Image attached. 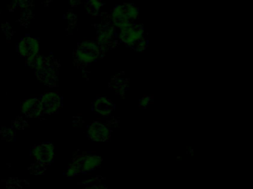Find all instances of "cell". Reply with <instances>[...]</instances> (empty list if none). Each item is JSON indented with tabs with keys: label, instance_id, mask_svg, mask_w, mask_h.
I'll return each instance as SVG.
<instances>
[{
	"label": "cell",
	"instance_id": "cell-1",
	"mask_svg": "<svg viewBox=\"0 0 253 189\" xmlns=\"http://www.w3.org/2000/svg\"><path fill=\"white\" fill-rule=\"evenodd\" d=\"M119 39L130 48L142 52L147 47V41L144 36V28L142 25H134L121 28Z\"/></svg>",
	"mask_w": 253,
	"mask_h": 189
},
{
	"label": "cell",
	"instance_id": "cell-2",
	"mask_svg": "<svg viewBox=\"0 0 253 189\" xmlns=\"http://www.w3.org/2000/svg\"><path fill=\"white\" fill-rule=\"evenodd\" d=\"M139 9L135 4L124 3L115 6L111 13V22L118 28H124L134 25L138 17Z\"/></svg>",
	"mask_w": 253,
	"mask_h": 189
},
{
	"label": "cell",
	"instance_id": "cell-3",
	"mask_svg": "<svg viewBox=\"0 0 253 189\" xmlns=\"http://www.w3.org/2000/svg\"><path fill=\"white\" fill-rule=\"evenodd\" d=\"M36 76L46 85L52 87L57 82V70L50 59L38 57L35 63Z\"/></svg>",
	"mask_w": 253,
	"mask_h": 189
},
{
	"label": "cell",
	"instance_id": "cell-4",
	"mask_svg": "<svg viewBox=\"0 0 253 189\" xmlns=\"http://www.w3.org/2000/svg\"><path fill=\"white\" fill-rule=\"evenodd\" d=\"M102 50L97 43L91 41H83L77 49V59L83 64H88L97 60Z\"/></svg>",
	"mask_w": 253,
	"mask_h": 189
},
{
	"label": "cell",
	"instance_id": "cell-5",
	"mask_svg": "<svg viewBox=\"0 0 253 189\" xmlns=\"http://www.w3.org/2000/svg\"><path fill=\"white\" fill-rule=\"evenodd\" d=\"M116 30L112 23H103L100 25L97 29V44L105 52L117 45Z\"/></svg>",
	"mask_w": 253,
	"mask_h": 189
},
{
	"label": "cell",
	"instance_id": "cell-6",
	"mask_svg": "<svg viewBox=\"0 0 253 189\" xmlns=\"http://www.w3.org/2000/svg\"><path fill=\"white\" fill-rule=\"evenodd\" d=\"M32 155L38 164L46 165L51 163L55 156V149L51 143H44L37 145L33 150Z\"/></svg>",
	"mask_w": 253,
	"mask_h": 189
},
{
	"label": "cell",
	"instance_id": "cell-7",
	"mask_svg": "<svg viewBox=\"0 0 253 189\" xmlns=\"http://www.w3.org/2000/svg\"><path fill=\"white\" fill-rule=\"evenodd\" d=\"M42 115H52L58 112L62 106V99L60 94L55 92H49L44 94L40 99Z\"/></svg>",
	"mask_w": 253,
	"mask_h": 189
},
{
	"label": "cell",
	"instance_id": "cell-8",
	"mask_svg": "<svg viewBox=\"0 0 253 189\" xmlns=\"http://www.w3.org/2000/svg\"><path fill=\"white\" fill-rule=\"evenodd\" d=\"M39 51V42L36 38L26 37L23 38L19 44L20 55L27 59H32L37 56Z\"/></svg>",
	"mask_w": 253,
	"mask_h": 189
},
{
	"label": "cell",
	"instance_id": "cell-9",
	"mask_svg": "<svg viewBox=\"0 0 253 189\" xmlns=\"http://www.w3.org/2000/svg\"><path fill=\"white\" fill-rule=\"evenodd\" d=\"M22 112L26 116L37 118L42 115L41 101L37 97L28 99L22 105Z\"/></svg>",
	"mask_w": 253,
	"mask_h": 189
},
{
	"label": "cell",
	"instance_id": "cell-10",
	"mask_svg": "<svg viewBox=\"0 0 253 189\" xmlns=\"http://www.w3.org/2000/svg\"><path fill=\"white\" fill-rule=\"evenodd\" d=\"M88 135L91 140L102 141L106 140L109 135V130L100 123L95 122L90 126L88 130Z\"/></svg>",
	"mask_w": 253,
	"mask_h": 189
},
{
	"label": "cell",
	"instance_id": "cell-11",
	"mask_svg": "<svg viewBox=\"0 0 253 189\" xmlns=\"http://www.w3.org/2000/svg\"><path fill=\"white\" fill-rule=\"evenodd\" d=\"M94 111L100 115H106L110 114L114 109V104L109 99L100 97L94 103Z\"/></svg>",
	"mask_w": 253,
	"mask_h": 189
},
{
	"label": "cell",
	"instance_id": "cell-12",
	"mask_svg": "<svg viewBox=\"0 0 253 189\" xmlns=\"http://www.w3.org/2000/svg\"><path fill=\"white\" fill-rule=\"evenodd\" d=\"M102 7H103L102 0H87L85 3L87 11L93 16L98 14Z\"/></svg>",
	"mask_w": 253,
	"mask_h": 189
},
{
	"label": "cell",
	"instance_id": "cell-13",
	"mask_svg": "<svg viewBox=\"0 0 253 189\" xmlns=\"http://www.w3.org/2000/svg\"><path fill=\"white\" fill-rule=\"evenodd\" d=\"M127 79L123 76H116L112 79V85L114 90H116L118 93H124L127 87Z\"/></svg>",
	"mask_w": 253,
	"mask_h": 189
},
{
	"label": "cell",
	"instance_id": "cell-14",
	"mask_svg": "<svg viewBox=\"0 0 253 189\" xmlns=\"http://www.w3.org/2000/svg\"><path fill=\"white\" fill-rule=\"evenodd\" d=\"M14 1H15L17 6L21 7H28L31 3L30 0H14Z\"/></svg>",
	"mask_w": 253,
	"mask_h": 189
},
{
	"label": "cell",
	"instance_id": "cell-15",
	"mask_svg": "<svg viewBox=\"0 0 253 189\" xmlns=\"http://www.w3.org/2000/svg\"><path fill=\"white\" fill-rule=\"evenodd\" d=\"M151 100H152L151 97L146 96V97H143V98L141 99V100H140V105H141V106H148V105L149 104V103L152 101Z\"/></svg>",
	"mask_w": 253,
	"mask_h": 189
},
{
	"label": "cell",
	"instance_id": "cell-16",
	"mask_svg": "<svg viewBox=\"0 0 253 189\" xmlns=\"http://www.w3.org/2000/svg\"><path fill=\"white\" fill-rule=\"evenodd\" d=\"M71 4H72V5H73L74 7H75V6L78 5V4H80V2H81V0H70Z\"/></svg>",
	"mask_w": 253,
	"mask_h": 189
}]
</instances>
